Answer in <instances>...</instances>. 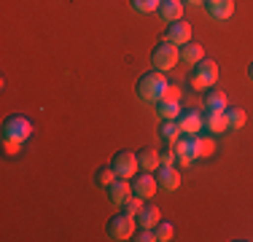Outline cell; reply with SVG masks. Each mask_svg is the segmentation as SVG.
I'll return each instance as SVG.
<instances>
[{
  "mask_svg": "<svg viewBox=\"0 0 253 242\" xmlns=\"http://www.w3.org/2000/svg\"><path fill=\"white\" fill-rule=\"evenodd\" d=\"M167 76L162 70H148V73H143L140 78H137V97H140L143 102H159L162 100V94H165V89H167Z\"/></svg>",
  "mask_w": 253,
  "mask_h": 242,
  "instance_id": "6da1fadb",
  "label": "cell"
},
{
  "mask_svg": "<svg viewBox=\"0 0 253 242\" xmlns=\"http://www.w3.org/2000/svg\"><path fill=\"white\" fill-rule=\"evenodd\" d=\"M218 81V62L215 59H200L197 65H191V73H189V86L197 89V92H208V89L215 86Z\"/></svg>",
  "mask_w": 253,
  "mask_h": 242,
  "instance_id": "7a4b0ae2",
  "label": "cell"
},
{
  "mask_svg": "<svg viewBox=\"0 0 253 242\" xmlns=\"http://www.w3.org/2000/svg\"><path fill=\"white\" fill-rule=\"evenodd\" d=\"M178 62H180V48L175 43H170L167 38H162L159 43L154 46V51H151V65L156 70L167 73V70L175 68Z\"/></svg>",
  "mask_w": 253,
  "mask_h": 242,
  "instance_id": "3957f363",
  "label": "cell"
},
{
  "mask_svg": "<svg viewBox=\"0 0 253 242\" xmlns=\"http://www.w3.org/2000/svg\"><path fill=\"white\" fill-rule=\"evenodd\" d=\"M135 226H137V221H135V215H126L124 210L119 215H113L111 221H108V226H105V234L111 240H132V234H135Z\"/></svg>",
  "mask_w": 253,
  "mask_h": 242,
  "instance_id": "277c9868",
  "label": "cell"
},
{
  "mask_svg": "<svg viewBox=\"0 0 253 242\" xmlns=\"http://www.w3.org/2000/svg\"><path fill=\"white\" fill-rule=\"evenodd\" d=\"M111 167L116 169L119 178H135L140 172V164H137V154L132 151H116L111 159Z\"/></svg>",
  "mask_w": 253,
  "mask_h": 242,
  "instance_id": "5b68a950",
  "label": "cell"
},
{
  "mask_svg": "<svg viewBox=\"0 0 253 242\" xmlns=\"http://www.w3.org/2000/svg\"><path fill=\"white\" fill-rule=\"evenodd\" d=\"M3 135H11L16 140L25 143L30 135H33V124H30L27 116H19V113H11L8 119L3 121Z\"/></svg>",
  "mask_w": 253,
  "mask_h": 242,
  "instance_id": "8992f818",
  "label": "cell"
},
{
  "mask_svg": "<svg viewBox=\"0 0 253 242\" xmlns=\"http://www.w3.org/2000/svg\"><path fill=\"white\" fill-rule=\"evenodd\" d=\"M129 183H132V194H137V197H143V199H151L154 194H156V189H159L156 175L154 172H146V169H140L135 178H129Z\"/></svg>",
  "mask_w": 253,
  "mask_h": 242,
  "instance_id": "52a82bcc",
  "label": "cell"
},
{
  "mask_svg": "<svg viewBox=\"0 0 253 242\" xmlns=\"http://www.w3.org/2000/svg\"><path fill=\"white\" fill-rule=\"evenodd\" d=\"M175 121H178L180 132L189 135V137L200 135V132L205 129V113H200V111H180V116Z\"/></svg>",
  "mask_w": 253,
  "mask_h": 242,
  "instance_id": "ba28073f",
  "label": "cell"
},
{
  "mask_svg": "<svg viewBox=\"0 0 253 242\" xmlns=\"http://www.w3.org/2000/svg\"><path fill=\"white\" fill-rule=\"evenodd\" d=\"M165 38L170 40V43H175V46L180 48L183 43H189V40H191V24H189V22H183V19L170 22V24H167Z\"/></svg>",
  "mask_w": 253,
  "mask_h": 242,
  "instance_id": "9c48e42d",
  "label": "cell"
},
{
  "mask_svg": "<svg viewBox=\"0 0 253 242\" xmlns=\"http://www.w3.org/2000/svg\"><path fill=\"white\" fill-rule=\"evenodd\" d=\"M105 191H108V199H111L116 207H122L126 199L132 197V183H129V178H116Z\"/></svg>",
  "mask_w": 253,
  "mask_h": 242,
  "instance_id": "30bf717a",
  "label": "cell"
},
{
  "mask_svg": "<svg viewBox=\"0 0 253 242\" xmlns=\"http://www.w3.org/2000/svg\"><path fill=\"white\" fill-rule=\"evenodd\" d=\"M205 132L208 135H224V132H229L226 111H205Z\"/></svg>",
  "mask_w": 253,
  "mask_h": 242,
  "instance_id": "8fae6325",
  "label": "cell"
},
{
  "mask_svg": "<svg viewBox=\"0 0 253 242\" xmlns=\"http://www.w3.org/2000/svg\"><path fill=\"white\" fill-rule=\"evenodd\" d=\"M191 151H194V161L197 159H210L215 154V140L210 135H194L191 137Z\"/></svg>",
  "mask_w": 253,
  "mask_h": 242,
  "instance_id": "7c38bea8",
  "label": "cell"
},
{
  "mask_svg": "<svg viewBox=\"0 0 253 242\" xmlns=\"http://www.w3.org/2000/svg\"><path fill=\"white\" fill-rule=\"evenodd\" d=\"M205 8H208V14L213 16V19L226 22V19H232V14H234V0H205Z\"/></svg>",
  "mask_w": 253,
  "mask_h": 242,
  "instance_id": "4fadbf2b",
  "label": "cell"
},
{
  "mask_svg": "<svg viewBox=\"0 0 253 242\" xmlns=\"http://www.w3.org/2000/svg\"><path fill=\"white\" fill-rule=\"evenodd\" d=\"M135 221H137V226H143V229H154L156 223L162 221V210L156 207L154 202H143V207H140V213L135 215Z\"/></svg>",
  "mask_w": 253,
  "mask_h": 242,
  "instance_id": "5bb4252c",
  "label": "cell"
},
{
  "mask_svg": "<svg viewBox=\"0 0 253 242\" xmlns=\"http://www.w3.org/2000/svg\"><path fill=\"white\" fill-rule=\"evenodd\" d=\"M156 183L165 191H178L180 189V172L175 167H159L156 169Z\"/></svg>",
  "mask_w": 253,
  "mask_h": 242,
  "instance_id": "9a60e30c",
  "label": "cell"
},
{
  "mask_svg": "<svg viewBox=\"0 0 253 242\" xmlns=\"http://www.w3.org/2000/svg\"><path fill=\"white\" fill-rule=\"evenodd\" d=\"M183 8H186L183 0H162L156 14L162 16V22H178L183 19Z\"/></svg>",
  "mask_w": 253,
  "mask_h": 242,
  "instance_id": "2e32d148",
  "label": "cell"
},
{
  "mask_svg": "<svg viewBox=\"0 0 253 242\" xmlns=\"http://www.w3.org/2000/svg\"><path fill=\"white\" fill-rule=\"evenodd\" d=\"M170 145H172V151H175L180 167H189L191 161H194V151H191V137H189V135H180L178 140L170 143Z\"/></svg>",
  "mask_w": 253,
  "mask_h": 242,
  "instance_id": "e0dca14e",
  "label": "cell"
},
{
  "mask_svg": "<svg viewBox=\"0 0 253 242\" xmlns=\"http://www.w3.org/2000/svg\"><path fill=\"white\" fill-rule=\"evenodd\" d=\"M200 59H205V48L197 40H189V43L180 46V62L183 65H197Z\"/></svg>",
  "mask_w": 253,
  "mask_h": 242,
  "instance_id": "ac0fdd59",
  "label": "cell"
},
{
  "mask_svg": "<svg viewBox=\"0 0 253 242\" xmlns=\"http://www.w3.org/2000/svg\"><path fill=\"white\" fill-rule=\"evenodd\" d=\"M137 164H140V169H146V172H156L159 169V151L140 148L137 151Z\"/></svg>",
  "mask_w": 253,
  "mask_h": 242,
  "instance_id": "d6986e66",
  "label": "cell"
},
{
  "mask_svg": "<svg viewBox=\"0 0 253 242\" xmlns=\"http://www.w3.org/2000/svg\"><path fill=\"white\" fill-rule=\"evenodd\" d=\"M205 108L208 111H226V94L221 89H208L205 92Z\"/></svg>",
  "mask_w": 253,
  "mask_h": 242,
  "instance_id": "ffe728a7",
  "label": "cell"
},
{
  "mask_svg": "<svg viewBox=\"0 0 253 242\" xmlns=\"http://www.w3.org/2000/svg\"><path fill=\"white\" fill-rule=\"evenodd\" d=\"M159 135H162V140H165V143H175L178 137L183 135V132H180V126H178L175 119H162Z\"/></svg>",
  "mask_w": 253,
  "mask_h": 242,
  "instance_id": "44dd1931",
  "label": "cell"
},
{
  "mask_svg": "<svg viewBox=\"0 0 253 242\" xmlns=\"http://www.w3.org/2000/svg\"><path fill=\"white\" fill-rule=\"evenodd\" d=\"M245 121H248V116H245L243 108H237V105L226 108V124H229V129H243Z\"/></svg>",
  "mask_w": 253,
  "mask_h": 242,
  "instance_id": "7402d4cb",
  "label": "cell"
},
{
  "mask_svg": "<svg viewBox=\"0 0 253 242\" xmlns=\"http://www.w3.org/2000/svg\"><path fill=\"white\" fill-rule=\"evenodd\" d=\"M156 113H159V119H178L180 116V102L159 100L156 102Z\"/></svg>",
  "mask_w": 253,
  "mask_h": 242,
  "instance_id": "603a6c76",
  "label": "cell"
},
{
  "mask_svg": "<svg viewBox=\"0 0 253 242\" xmlns=\"http://www.w3.org/2000/svg\"><path fill=\"white\" fill-rule=\"evenodd\" d=\"M116 178H119V175H116V169H113V167H100L97 175H94V183H97L100 189H108Z\"/></svg>",
  "mask_w": 253,
  "mask_h": 242,
  "instance_id": "cb8c5ba5",
  "label": "cell"
},
{
  "mask_svg": "<svg viewBox=\"0 0 253 242\" xmlns=\"http://www.w3.org/2000/svg\"><path fill=\"white\" fill-rule=\"evenodd\" d=\"M154 234H156V242H170L172 234H175V229H172L170 221H159L154 226Z\"/></svg>",
  "mask_w": 253,
  "mask_h": 242,
  "instance_id": "d4e9b609",
  "label": "cell"
},
{
  "mask_svg": "<svg viewBox=\"0 0 253 242\" xmlns=\"http://www.w3.org/2000/svg\"><path fill=\"white\" fill-rule=\"evenodd\" d=\"M159 3L162 0H129V5L137 14H154V11H159Z\"/></svg>",
  "mask_w": 253,
  "mask_h": 242,
  "instance_id": "484cf974",
  "label": "cell"
},
{
  "mask_svg": "<svg viewBox=\"0 0 253 242\" xmlns=\"http://www.w3.org/2000/svg\"><path fill=\"white\" fill-rule=\"evenodd\" d=\"M143 202H146L143 197H137V194H132V197L126 199L124 204H122V210H124L126 215H137V213H140V207H143Z\"/></svg>",
  "mask_w": 253,
  "mask_h": 242,
  "instance_id": "4316f807",
  "label": "cell"
},
{
  "mask_svg": "<svg viewBox=\"0 0 253 242\" xmlns=\"http://www.w3.org/2000/svg\"><path fill=\"white\" fill-rule=\"evenodd\" d=\"M0 140H3V151H5L8 156H16V154L22 151V140H16V137H11V135H3Z\"/></svg>",
  "mask_w": 253,
  "mask_h": 242,
  "instance_id": "83f0119b",
  "label": "cell"
},
{
  "mask_svg": "<svg viewBox=\"0 0 253 242\" xmlns=\"http://www.w3.org/2000/svg\"><path fill=\"white\" fill-rule=\"evenodd\" d=\"M175 161H178V156H175V151H172V145L165 151H159V167H175Z\"/></svg>",
  "mask_w": 253,
  "mask_h": 242,
  "instance_id": "f1b7e54d",
  "label": "cell"
},
{
  "mask_svg": "<svg viewBox=\"0 0 253 242\" xmlns=\"http://www.w3.org/2000/svg\"><path fill=\"white\" fill-rule=\"evenodd\" d=\"M162 100H167V102H180V86H178V83H167Z\"/></svg>",
  "mask_w": 253,
  "mask_h": 242,
  "instance_id": "f546056e",
  "label": "cell"
},
{
  "mask_svg": "<svg viewBox=\"0 0 253 242\" xmlns=\"http://www.w3.org/2000/svg\"><path fill=\"white\" fill-rule=\"evenodd\" d=\"M132 240L135 242H156V234H154V229H143L140 226V232L132 234Z\"/></svg>",
  "mask_w": 253,
  "mask_h": 242,
  "instance_id": "4dcf8cb0",
  "label": "cell"
},
{
  "mask_svg": "<svg viewBox=\"0 0 253 242\" xmlns=\"http://www.w3.org/2000/svg\"><path fill=\"white\" fill-rule=\"evenodd\" d=\"M183 3H189V5H205V0H183Z\"/></svg>",
  "mask_w": 253,
  "mask_h": 242,
  "instance_id": "1f68e13d",
  "label": "cell"
},
{
  "mask_svg": "<svg viewBox=\"0 0 253 242\" xmlns=\"http://www.w3.org/2000/svg\"><path fill=\"white\" fill-rule=\"evenodd\" d=\"M248 78H251V81H253V62L248 65Z\"/></svg>",
  "mask_w": 253,
  "mask_h": 242,
  "instance_id": "d6a6232c",
  "label": "cell"
}]
</instances>
